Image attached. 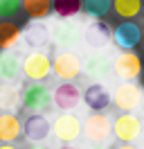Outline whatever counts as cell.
<instances>
[{"mask_svg":"<svg viewBox=\"0 0 144 149\" xmlns=\"http://www.w3.org/2000/svg\"><path fill=\"white\" fill-rule=\"evenodd\" d=\"M59 149H77V147H72V145H61Z\"/></svg>","mask_w":144,"mask_h":149,"instance_id":"obj_29","label":"cell"},{"mask_svg":"<svg viewBox=\"0 0 144 149\" xmlns=\"http://www.w3.org/2000/svg\"><path fill=\"white\" fill-rule=\"evenodd\" d=\"M52 133V122L45 115H29L23 122V136L29 140V145H41L50 138Z\"/></svg>","mask_w":144,"mask_h":149,"instance_id":"obj_12","label":"cell"},{"mask_svg":"<svg viewBox=\"0 0 144 149\" xmlns=\"http://www.w3.org/2000/svg\"><path fill=\"white\" fill-rule=\"evenodd\" d=\"M50 36H52L54 45L72 47L83 38V29H81V25L74 23V20H59V23H54V27L50 29Z\"/></svg>","mask_w":144,"mask_h":149,"instance_id":"obj_7","label":"cell"},{"mask_svg":"<svg viewBox=\"0 0 144 149\" xmlns=\"http://www.w3.org/2000/svg\"><path fill=\"white\" fill-rule=\"evenodd\" d=\"M23 9V0H0V20H11Z\"/></svg>","mask_w":144,"mask_h":149,"instance_id":"obj_25","label":"cell"},{"mask_svg":"<svg viewBox=\"0 0 144 149\" xmlns=\"http://www.w3.org/2000/svg\"><path fill=\"white\" fill-rule=\"evenodd\" d=\"M25 149H47V147H45V145H27Z\"/></svg>","mask_w":144,"mask_h":149,"instance_id":"obj_26","label":"cell"},{"mask_svg":"<svg viewBox=\"0 0 144 149\" xmlns=\"http://www.w3.org/2000/svg\"><path fill=\"white\" fill-rule=\"evenodd\" d=\"M83 41H86L88 47L101 50V47H106L113 41V32H110V27L104 20H95V23H90L88 27L83 29Z\"/></svg>","mask_w":144,"mask_h":149,"instance_id":"obj_15","label":"cell"},{"mask_svg":"<svg viewBox=\"0 0 144 149\" xmlns=\"http://www.w3.org/2000/svg\"><path fill=\"white\" fill-rule=\"evenodd\" d=\"M20 38H23V32L14 20H0V52L14 50V45Z\"/></svg>","mask_w":144,"mask_h":149,"instance_id":"obj_19","label":"cell"},{"mask_svg":"<svg viewBox=\"0 0 144 149\" xmlns=\"http://www.w3.org/2000/svg\"><path fill=\"white\" fill-rule=\"evenodd\" d=\"M110 70H113V61L99 50L90 52L86 59H81V72H86L90 79H104L108 77Z\"/></svg>","mask_w":144,"mask_h":149,"instance_id":"obj_13","label":"cell"},{"mask_svg":"<svg viewBox=\"0 0 144 149\" xmlns=\"http://www.w3.org/2000/svg\"><path fill=\"white\" fill-rule=\"evenodd\" d=\"M20 102V93L14 84H0V113H14Z\"/></svg>","mask_w":144,"mask_h":149,"instance_id":"obj_20","label":"cell"},{"mask_svg":"<svg viewBox=\"0 0 144 149\" xmlns=\"http://www.w3.org/2000/svg\"><path fill=\"white\" fill-rule=\"evenodd\" d=\"M142 88L137 84H133V81H124V84H119L113 91V95H110V102L115 104L117 109L122 113H133L140 104H142Z\"/></svg>","mask_w":144,"mask_h":149,"instance_id":"obj_3","label":"cell"},{"mask_svg":"<svg viewBox=\"0 0 144 149\" xmlns=\"http://www.w3.org/2000/svg\"><path fill=\"white\" fill-rule=\"evenodd\" d=\"M23 72V59L18 52L7 50L0 52V84H14Z\"/></svg>","mask_w":144,"mask_h":149,"instance_id":"obj_14","label":"cell"},{"mask_svg":"<svg viewBox=\"0 0 144 149\" xmlns=\"http://www.w3.org/2000/svg\"><path fill=\"white\" fill-rule=\"evenodd\" d=\"M83 133H86V138L90 142H95V145H104L108 138H110V133H113V122L108 120L104 113H92L86 118L83 122Z\"/></svg>","mask_w":144,"mask_h":149,"instance_id":"obj_9","label":"cell"},{"mask_svg":"<svg viewBox=\"0 0 144 149\" xmlns=\"http://www.w3.org/2000/svg\"><path fill=\"white\" fill-rule=\"evenodd\" d=\"M52 131H54V138L59 140V142L70 145V142H74V140L83 133V122H81L77 115H72V113H61V115L54 120Z\"/></svg>","mask_w":144,"mask_h":149,"instance_id":"obj_5","label":"cell"},{"mask_svg":"<svg viewBox=\"0 0 144 149\" xmlns=\"http://www.w3.org/2000/svg\"><path fill=\"white\" fill-rule=\"evenodd\" d=\"M97 149H104V147H97Z\"/></svg>","mask_w":144,"mask_h":149,"instance_id":"obj_30","label":"cell"},{"mask_svg":"<svg viewBox=\"0 0 144 149\" xmlns=\"http://www.w3.org/2000/svg\"><path fill=\"white\" fill-rule=\"evenodd\" d=\"M142 133V120L135 113H122L113 120V136L122 145H133Z\"/></svg>","mask_w":144,"mask_h":149,"instance_id":"obj_4","label":"cell"},{"mask_svg":"<svg viewBox=\"0 0 144 149\" xmlns=\"http://www.w3.org/2000/svg\"><path fill=\"white\" fill-rule=\"evenodd\" d=\"M142 41V29L135 25L133 20H124L113 29V43H115L122 52H131L137 47V43Z\"/></svg>","mask_w":144,"mask_h":149,"instance_id":"obj_10","label":"cell"},{"mask_svg":"<svg viewBox=\"0 0 144 149\" xmlns=\"http://www.w3.org/2000/svg\"><path fill=\"white\" fill-rule=\"evenodd\" d=\"M117 149H137V147H135V145H119Z\"/></svg>","mask_w":144,"mask_h":149,"instance_id":"obj_27","label":"cell"},{"mask_svg":"<svg viewBox=\"0 0 144 149\" xmlns=\"http://www.w3.org/2000/svg\"><path fill=\"white\" fill-rule=\"evenodd\" d=\"M113 72L119 77V79H124V81H133L140 77L142 72V59L137 52H119V54L113 59Z\"/></svg>","mask_w":144,"mask_h":149,"instance_id":"obj_8","label":"cell"},{"mask_svg":"<svg viewBox=\"0 0 144 149\" xmlns=\"http://www.w3.org/2000/svg\"><path fill=\"white\" fill-rule=\"evenodd\" d=\"M23 136V122L14 113H0V145H11Z\"/></svg>","mask_w":144,"mask_h":149,"instance_id":"obj_17","label":"cell"},{"mask_svg":"<svg viewBox=\"0 0 144 149\" xmlns=\"http://www.w3.org/2000/svg\"><path fill=\"white\" fill-rule=\"evenodd\" d=\"M0 149H18V147H14V145H0Z\"/></svg>","mask_w":144,"mask_h":149,"instance_id":"obj_28","label":"cell"},{"mask_svg":"<svg viewBox=\"0 0 144 149\" xmlns=\"http://www.w3.org/2000/svg\"><path fill=\"white\" fill-rule=\"evenodd\" d=\"M113 7V0H81V11L88 18H104Z\"/></svg>","mask_w":144,"mask_h":149,"instance_id":"obj_23","label":"cell"},{"mask_svg":"<svg viewBox=\"0 0 144 149\" xmlns=\"http://www.w3.org/2000/svg\"><path fill=\"white\" fill-rule=\"evenodd\" d=\"M52 70L59 79L72 81V79H77L81 74V56L77 52H72V50H63V52H59L54 56Z\"/></svg>","mask_w":144,"mask_h":149,"instance_id":"obj_6","label":"cell"},{"mask_svg":"<svg viewBox=\"0 0 144 149\" xmlns=\"http://www.w3.org/2000/svg\"><path fill=\"white\" fill-rule=\"evenodd\" d=\"M142 68H144V63H142Z\"/></svg>","mask_w":144,"mask_h":149,"instance_id":"obj_31","label":"cell"},{"mask_svg":"<svg viewBox=\"0 0 144 149\" xmlns=\"http://www.w3.org/2000/svg\"><path fill=\"white\" fill-rule=\"evenodd\" d=\"M20 104L23 109L29 111L32 115H43L50 106H52V91L43 84V81H32L23 88L20 93Z\"/></svg>","mask_w":144,"mask_h":149,"instance_id":"obj_1","label":"cell"},{"mask_svg":"<svg viewBox=\"0 0 144 149\" xmlns=\"http://www.w3.org/2000/svg\"><path fill=\"white\" fill-rule=\"evenodd\" d=\"M23 11L29 18L43 20L52 14V0H23Z\"/></svg>","mask_w":144,"mask_h":149,"instance_id":"obj_21","label":"cell"},{"mask_svg":"<svg viewBox=\"0 0 144 149\" xmlns=\"http://www.w3.org/2000/svg\"><path fill=\"white\" fill-rule=\"evenodd\" d=\"M52 72V56L45 50H32L23 59V74L32 81H43Z\"/></svg>","mask_w":144,"mask_h":149,"instance_id":"obj_2","label":"cell"},{"mask_svg":"<svg viewBox=\"0 0 144 149\" xmlns=\"http://www.w3.org/2000/svg\"><path fill=\"white\" fill-rule=\"evenodd\" d=\"M83 100V93L79 91V86L72 84V81H63V84L56 86V91L52 93V102L56 109H61L63 113L77 109L79 102Z\"/></svg>","mask_w":144,"mask_h":149,"instance_id":"obj_11","label":"cell"},{"mask_svg":"<svg viewBox=\"0 0 144 149\" xmlns=\"http://www.w3.org/2000/svg\"><path fill=\"white\" fill-rule=\"evenodd\" d=\"M83 102L88 106L90 111L95 113H101L104 109H108V104H110V93H108V88L104 84H90L86 91H83Z\"/></svg>","mask_w":144,"mask_h":149,"instance_id":"obj_16","label":"cell"},{"mask_svg":"<svg viewBox=\"0 0 144 149\" xmlns=\"http://www.w3.org/2000/svg\"><path fill=\"white\" fill-rule=\"evenodd\" d=\"M113 9L119 18L133 20L142 11V0H113Z\"/></svg>","mask_w":144,"mask_h":149,"instance_id":"obj_22","label":"cell"},{"mask_svg":"<svg viewBox=\"0 0 144 149\" xmlns=\"http://www.w3.org/2000/svg\"><path fill=\"white\" fill-rule=\"evenodd\" d=\"M23 41H25L29 47H34V50L45 47L50 41H52V36H50V27L36 20V23H32V25H27V29L23 32Z\"/></svg>","mask_w":144,"mask_h":149,"instance_id":"obj_18","label":"cell"},{"mask_svg":"<svg viewBox=\"0 0 144 149\" xmlns=\"http://www.w3.org/2000/svg\"><path fill=\"white\" fill-rule=\"evenodd\" d=\"M52 11L61 20H72V16L81 14V0H52Z\"/></svg>","mask_w":144,"mask_h":149,"instance_id":"obj_24","label":"cell"}]
</instances>
